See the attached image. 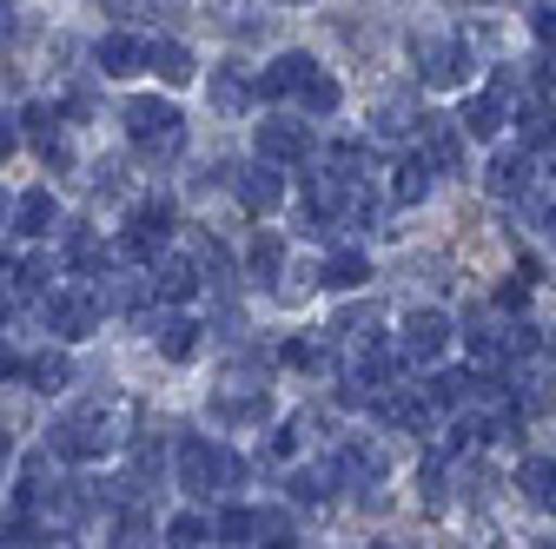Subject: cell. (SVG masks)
<instances>
[{
  "mask_svg": "<svg viewBox=\"0 0 556 549\" xmlns=\"http://www.w3.org/2000/svg\"><path fill=\"white\" fill-rule=\"evenodd\" d=\"M47 450L60 457V463H93V457H106L113 450V418L93 404V410H66V418L47 431Z\"/></svg>",
  "mask_w": 556,
  "mask_h": 549,
  "instance_id": "2",
  "label": "cell"
},
{
  "mask_svg": "<svg viewBox=\"0 0 556 549\" xmlns=\"http://www.w3.org/2000/svg\"><path fill=\"white\" fill-rule=\"evenodd\" d=\"M530 27H536V40H543V47H556V8H536V14H530Z\"/></svg>",
  "mask_w": 556,
  "mask_h": 549,
  "instance_id": "41",
  "label": "cell"
},
{
  "mask_svg": "<svg viewBox=\"0 0 556 549\" xmlns=\"http://www.w3.org/2000/svg\"><path fill=\"white\" fill-rule=\"evenodd\" d=\"M384 549H391V542H384Z\"/></svg>",
  "mask_w": 556,
  "mask_h": 549,
  "instance_id": "47",
  "label": "cell"
},
{
  "mask_svg": "<svg viewBox=\"0 0 556 549\" xmlns=\"http://www.w3.org/2000/svg\"><path fill=\"white\" fill-rule=\"evenodd\" d=\"M331 463H318V470H292V503H325L331 497Z\"/></svg>",
  "mask_w": 556,
  "mask_h": 549,
  "instance_id": "32",
  "label": "cell"
},
{
  "mask_svg": "<svg viewBox=\"0 0 556 549\" xmlns=\"http://www.w3.org/2000/svg\"><path fill=\"white\" fill-rule=\"evenodd\" d=\"M14 153V119H0V159Z\"/></svg>",
  "mask_w": 556,
  "mask_h": 549,
  "instance_id": "42",
  "label": "cell"
},
{
  "mask_svg": "<svg viewBox=\"0 0 556 549\" xmlns=\"http://www.w3.org/2000/svg\"><path fill=\"white\" fill-rule=\"evenodd\" d=\"M517 484H523V497H530L536 510H556V463H549V457H523Z\"/></svg>",
  "mask_w": 556,
  "mask_h": 549,
  "instance_id": "22",
  "label": "cell"
},
{
  "mask_svg": "<svg viewBox=\"0 0 556 549\" xmlns=\"http://www.w3.org/2000/svg\"><path fill=\"white\" fill-rule=\"evenodd\" d=\"M53 226H60V205H53V192H47V186L21 192V205H14V232H27V239H47Z\"/></svg>",
  "mask_w": 556,
  "mask_h": 549,
  "instance_id": "14",
  "label": "cell"
},
{
  "mask_svg": "<svg viewBox=\"0 0 556 549\" xmlns=\"http://www.w3.org/2000/svg\"><path fill=\"white\" fill-rule=\"evenodd\" d=\"M0 219H8V199H0Z\"/></svg>",
  "mask_w": 556,
  "mask_h": 549,
  "instance_id": "46",
  "label": "cell"
},
{
  "mask_svg": "<svg viewBox=\"0 0 556 549\" xmlns=\"http://www.w3.org/2000/svg\"><path fill=\"white\" fill-rule=\"evenodd\" d=\"M278 358H286L292 371H325V365H331L318 345H305V337H286V345H278Z\"/></svg>",
  "mask_w": 556,
  "mask_h": 549,
  "instance_id": "34",
  "label": "cell"
},
{
  "mask_svg": "<svg viewBox=\"0 0 556 549\" xmlns=\"http://www.w3.org/2000/svg\"><path fill=\"white\" fill-rule=\"evenodd\" d=\"M483 179H491V192H497V199L530 192V186H536V173H530V146H504V153L491 159V173H483Z\"/></svg>",
  "mask_w": 556,
  "mask_h": 549,
  "instance_id": "13",
  "label": "cell"
},
{
  "mask_svg": "<svg viewBox=\"0 0 556 549\" xmlns=\"http://www.w3.org/2000/svg\"><path fill=\"white\" fill-rule=\"evenodd\" d=\"M425 192H431V159L417 153V159H404V166H397V205H417Z\"/></svg>",
  "mask_w": 556,
  "mask_h": 549,
  "instance_id": "30",
  "label": "cell"
},
{
  "mask_svg": "<svg viewBox=\"0 0 556 549\" xmlns=\"http://www.w3.org/2000/svg\"><path fill=\"white\" fill-rule=\"evenodd\" d=\"M0 324H8V298H0Z\"/></svg>",
  "mask_w": 556,
  "mask_h": 549,
  "instance_id": "44",
  "label": "cell"
},
{
  "mask_svg": "<svg viewBox=\"0 0 556 549\" xmlns=\"http://www.w3.org/2000/svg\"><path fill=\"white\" fill-rule=\"evenodd\" d=\"M245 484V457H232L213 437H186L179 444V490L186 497H213V490H239Z\"/></svg>",
  "mask_w": 556,
  "mask_h": 549,
  "instance_id": "1",
  "label": "cell"
},
{
  "mask_svg": "<svg viewBox=\"0 0 556 549\" xmlns=\"http://www.w3.org/2000/svg\"><path fill=\"white\" fill-rule=\"evenodd\" d=\"M0 549H40V529H34V516L0 523Z\"/></svg>",
  "mask_w": 556,
  "mask_h": 549,
  "instance_id": "35",
  "label": "cell"
},
{
  "mask_svg": "<svg viewBox=\"0 0 556 549\" xmlns=\"http://www.w3.org/2000/svg\"><path fill=\"white\" fill-rule=\"evenodd\" d=\"M232 186H239V199L252 205V213H271V205H278V199H286V179H278L271 166H252V173H239Z\"/></svg>",
  "mask_w": 556,
  "mask_h": 549,
  "instance_id": "21",
  "label": "cell"
},
{
  "mask_svg": "<svg viewBox=\"0 0 556 549\" xmlns=\"http://www.w3.org/2000/svg\"><path fill=\"white\" fill-rule=\"evenodd\" d=\"M113 549H153V516L147 510L113 516Z\"/></svg>",
  "mask_w": 556,
  "mask_h": 549,
  "instance_id": "28",
  "label": "cell"
},
{
  "mask_svg": "<svg viewBox=\"0 0 556 549\" xmlns=\"http://www.w3.org/2000/svg\"><path fill=\"white\" fill-rule=\"evenodd\" d=\"M549 404H556V365H549V358H536V365L517 378L510 410H517V418H536V410H549Z\"/></svg>",
  "mask_w": 556,
  "mask_h": 549,
  "instance_id": "12",
  "label": "cell"
},
{
  "mask_svg": "<svg viewBox=\"0 0 556 549\" xmlns=\"http://www.w3.org/2000/svg\"><path fill=\"white\" fill-rule=\"evenodd\" d=\"M53 549H80V542H53Z\"/></svg>",
  "mask_w": 556,
  "mask_h": 549,
  "instance_id": "45",
  "label": "cell"
},
{
  "mask_svg": "<svg viewBox=\"0 0 556 549\" xmlns=\"http://www.w3.org/2000/svg\"><path fill=\"white\" fill-rule=\"evenodd\" d=\"M166 232H173V199H139L132 205V226L119 239V258H153L166 245Z\"/></svg>",
  "mask_w": 556,
  "mask_h": 549,
  "instance_id": "4",
  "label": "cell"
},
{
  "mask_svg": "<svg viewBox=\"0 0 556 549\" xmlns=\"http://www.w3.org/2000/svg\"><path fill=\"white\" fill-rule=\"evenodd\" d=\"M258 159H271V166H292V159H305L312 153V126L305 119H258Z\"/></svg>",
  "mask_w": 556,
  "mask_h": 549,
  "instance_id": "5",
  "label": "cell"
},
{
  "mask_svg": "<svg viewBox=\"0 0 556 549\" xmlns=\"http://www.w3.org/2000/svg\"><path fill=\"white\" fill-rule=\"evenodd\" d=\"M126 132H132L139 146H153V153H179V140H186L173 100H132L126 106Z\"/></svg>",
  "mask_w": 556,
  "mask_h": 549,
  "instance_id": "3",
  "label": "cell"
},
{
  "mask_svg": "<svg viewBox=\"0 0 556 549\" xmlns=\"http://www.w3.org/2000/svg\"><path fill=\"white\" fill-rule=\"evenodd\" d=\"M213 529H219V549H252V542H258V516H252L245 503L219 510V523H213Z\"/></svg>",
  "mask_w": 556,
  "mask_h": 549,
  "instance_id": "25",
  "label": "cell"
},
{
  "mask_svg": "<svg viewBox=\"0 0 556 549\" xmlns=\"http://www.w3.org/2000/svg\"><path fill=\"white\" fill-rule=\"evenodd\" d=\"M14 285H21V292H27V298H34V292H40V285H47V265H40V258H27V265H21V271H14Z\"/></svg>",
  "mask_w": 556,
  "mask_h": 549,
  "instance_id": "38",
  "label": "cell"
},
{
  "mask_svg": "<svg viewBox=\"0 0 556 549\" xmlns=\"http://www.w3.org/2000/svg\"><path fill=\"white\" fill-rule=\"evenodd\" d=\"M417 140H425V159H431L438 173H457V166H464V132L444 126L438 113H417Z\"/></svg>",
  "mask_w": 556,
  "mask_h": 549,
  "instance_id": "10",
  "label": "cell"
},
{
  "mask_svg": "<svg viewBox=\"0 0 556 549\" xmlns=\"http://www.w3.org/2000/svg\"><path fill=\"white\" fill-rule=\"evenodd\" d=\"M100 292H53L47 298V324L60 331V337H87V331H100Z\"/></svg>",
  "mask_w": 556,
  "mask_h": 549,
  "instance_id": "7",
  "label": "cell"
},
{
  "mask_svg": "<svg viewBox=\"0 0 556 549\" xmlns=\"http://www.w3.org/2000/svg\"><path fill=\"white\" fill-rule=\"evenodd\" d=\"M153 331H160V358H173V365H192V358H199V324H192V318L173 311V318H160Z\"/></svg>",
  "mask_w": 556,
  "mask_h": 549,
  "instance_id": "17",
  "label": "cell"
},
{
  "mask_svg": "<svg viewBox=\"0 0 556 549\" xmlns=\"http://www.w3.org/2000/svg\"><path fill=\"white\" fill-rule=\"evenodd\" d=\"M93 66L106 80H132L139 66H147V40H132V34H106L100 47H93Z\"/></svg>",
  "mask_w": 556,
  "mask_h": 549,
  "instance_id": "11",
  "label": "cell"
},
{
  "mask_svg": "<svg viewBox=\"0 0 556 549\" xmlns=\"http://www.w3.org/2000/svg\"><path fill=\"white\" fill-rule=\"evenodd\" d=\"M365 279H371V258L365 252H331L318 265V285H331V292H358Z\"/></svg>",
  "mask_w": 556,
  "mask_h": 549,
  "instance_id": "16",
  "label": "cell"
},
{
  "mask_svg": "<svg viewBox=\"0 0 556 549\" xmlns=\"http://www.w3.org/2000/svg\"><path fill=\"white\" fill-rule=\"evenodd\" d=\"M27 378H34V391H66L74 365H66V352H40V358L27 365Z\"/></svg>",
  "mask_w": 556,
  "mask_h": 549,
  "instance_id": "29",
  "label": "cell"
},
{
  "mask_svg": "<svg viewBox=\"0 0 556 549\" xmlns=\"http://www.w3.org/2000/svg\"><path fill=\"white\" fill-rule=\"evenodd\" d=\"M153 292H160L166 305H186V298L199 292V265H186V258H160V271H153Z\"/></svg>",
  "mask_w": 556,
  "mask_h": 549,
  "instance_id": "19",
  "label": "cell"
},
{
  "mask_svg": "<svg viewBox=\"0 0 556 549\" xmlns=\"http://www.w3.org/2000/svg\"><path fill=\"white\" fill-rule=\"evenodd\" d=\"M245 265L258 271V279H278V265H286V239H278V232H258L252 252H245Z\"/></svg>",
  "mask_w": 556,
  "mask_h": 549,
  "instance_id": "31",
  "label": "cell"
},
{
  "mask_svg": "<svg viewBox=\"0 0 556 549\" xmlns=\"http://www.w3.org/2000/svg\"><path fill=\"white\" fill-rule=\"evenodd\" d=\"M66 258H74V271H93V279H100V271H106V245L93 239V232H74V239H66Z\"/></svg>",
  "mask_w": 556,
  "mask_h": 549,
  "instance_id": "33",
  "label": "cell"
},
{
  "mask_svg": "<svg viewBox=\"0 0 556 549\" xmlns=\"http://www.w3.org/2000/svg\"><path fill=\"white\" fill-rule=\"evenodd\" d=\"M147 66H153L166 87H186V80H192V53H186L179 40H147Z\"/></svg>",
  "mask_w": 556,
  "mask_h": 549,
  "instance_id": "20",
  "label": "cell"
},
{
  "mask_svg": "<svg viewBox=\"0 0 556 549\" xmlns=\"http://www.w3.org/2000/svg\"><path fill=\"white\" fill-rule=\"evenodd\" d=\"M213 418H219V424H265V418H271V404H265V391H252V397L219 391V397H213Z\"/></svg>",
  "mask_w": 556,
  "mask_h": 549,
  "instance_id": "24",
  "label": "cell"
},
{
  "mask_svg": "<svg viewBox=\"0 0 556 549\" xmlns=\"http://www.w3.org/2000/svg\"><path fill=\"white\" fill-rule=\"evenodd\" d=\"M457 132H470V140H497L504 132V100L497 93H470L464 113H457Z\"/></svg>",
  "mask_w": 556,
  "mask_h": 549,
  "instance_id": "15",
  "label": "cell"
},
{
  "mask_svg": "<svg viewBox=\"0 0 556 549\" xmlns=\"http://www.w3.org/2000/svg\"><path fill=\"white\" fill-rule=\"evenodd\" d=\"M205 93H213V106H219V113H239V106H245V80H239V66H213Z\"/></svg>",
  "mask_w": 556,
  "mask_h": 549,
  "instance_id": "27",
  "label": "cell"
},
{
  "mask_svg": "<svg viewBox=\"0 0 556 549\" xmlns=\"http://www.w3.org/2000/svg\"><path fill=\"white\" fill-rule=\"evenodd\" d=\"M404 126H410V113H404V106L391 100V106L378 113V132H384V140H397V132H404Z\"/></svg>",
  "mask_w": 556,
  "mask_h": 549,
  "instance_id": "39",
  "label": "cell"
},
{
  "mask_svg": "<svg viewBox=\"0 0 556 549\" xmlns=\"http://www.w3.org/2000/svg\"><path fill=\"white\" fill-rule=\"evenodd\" d=\"M199 271H213V279H226V252H219L213 239H205V245H199Z\"/></svg>",
  "mask_w": 556,
  "mask_h": 549,
  "instance_id": "40",
  "label": "cell"
},
{
  "mask_svg": "<svg viewBox=\"0 0 556 549\" xmlns=\"http://www.w3.org/2000/svg\"><path fill=\"white\" fill-rule=\"evenodd\" d=\"M444 345H451V318L444 311H410V324H404V358L410 365H438Z\"/></svg>",
  "mask_w": 556,
  "mask_h": 549,
  "instance_id": "9",
  "label": "cell"
},
{
  "mask_svg": "<svg viewBox=\"0 0 556 549\" xmlns=\"http://www.w3.org/2000/svg\"><path fill=\"white\" fill-rule=\"evenodd\" d=\"M305 113H338V80H331V74H318V80L305 87Z\"/></svg>",
  "mask_w": 556,
  "mask_h": 549,
  "instance_id": "36",
  "label": "cell"
},
{
  "mask_svg": "<svg viewBox=\"0 0 556 549\" xmlns=\"http://www.w3.org/2000/svg\"><path fill=\"white\" fill-rule=\"evenodd\" d=\"M87 510H100V490L93 484H53L47 490V516L53 523H80Z\"/></svg>",
  "mask_w": 556,
  "mask_h": 549,
  "instance_id": "18",
  "label": "cell"
},
{
  "mask_svg": "<svg viewBox=\"0 0 556 549\" xmlns=\"http://www.w3.org/2000/svg\"><path fill=\"white\" fill-rule=\"evenodd\" d=\"M166 549H219V529L205 523L199 510H186V516L166 523Z\"/></svg>",
  "mask_w": 556,
  "mask_h": 549,
  "instance_id": "23",
  "label": "cell"
},
{
  "mask_svg": "<svg viewBox=\"0 0 556 549\" xmlns=\"http://www.w3.org/2000/svg\"><path fill=\"white\" fill-rule=\"evenodd\" d=\"M464 397H470V371H438V378L425 384V404H431V410H457Z\"/></svg>",
  "mask_w": 556,
  "mask_h": 549,
  "instance_id": "26",
  "label": "cell"
},
{
  "mask_svg": "<svg viewBox=\"0 0 556 549\" xmlns=\"http://www.w3.org/2000/svg\"><path fill=\"white\" fill-rule=\"evenodd\" d=\"M318 80V60L312 53H278L265 74H258V100H286V93H305Z\"/></svg>",
  "mask_w": 556,
  "mask_h": 549,
  "instance_id": "8",
  "label": "cell"
},
{
  "mask_svg": "<svg viewBox=\"0 0 556 549\" xmlns=\"http://www.w3.org/2000/svg\"><path fill=\"white\" fill-rule=\"evenodd\" d=\"M410 53H417V74H425L431 87H464V74H470L464 40H417Z\"/></svg>",
  "mask_w": 556,
  "mask_h": 549,
  "instance_id": "6",
  "label": "cell"
},
{
  "mask_svg": "<svg viewBox=\"0 0 556 549\" xmlns=\"http://www.w3.org/2000/svg\"><path fill=\"white\" fill-rule=\"evenodd\" d=\"M8 457H14V444H8V431H0V470H8Z\"/></svg>",
  "mask_w": 556,
  "mask_h": 549,
  "instance_id": "43",
  "label": "cell"
},
{
  "mask_svg": "<svg viewBox=\"0 0 556 549\" xmlns=\"http://www.w3.org/2000/svg\"><path fill=\"white\" fill-rule=\"evenodd\" d=\"M530 285H536V271H517V279H510V285L497 292V305H504V311H517V305H530Z\"/></svg>",
  "mask_w": 556,
  "mask_h": 549,
  "instance_id": "37",
  "label": "cell"
}]
</instances>
